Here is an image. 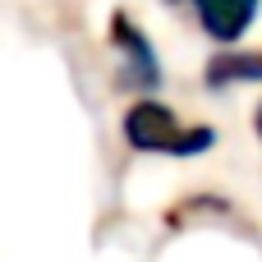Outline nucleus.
<instances>
[{
    "mask_svg": "<svg viewBox=\"0 0 262 262\" xmlns=\"http://www.w3.org/2000/svg\"><path fill=\"white\" fill-rule=\"evenodd\" d=\"M193 5H198L203 28L212 37H221V41H235L258 14V0H193Z\"/></svg>",
    "mask_w": 262,
    "mask_h": 262,
    "instance_id": "obj_2",
    "label": "nucleus"
},
{
    "mask_svg": "<svg viewBox=\"0 0 262 262\" xmlns=\"http://www.w3.org/2000/svg\"><path fill=\"white\" fill-rule=\"evenodd\" d=\"M258 129H262V115H258Z\"/></svg>",
    "mask_w": 262,
    "mask_h": 262,
    "instance_id": "obj_3",
    "label": "nucleus"
},
{
    "mask_svg": "<svg viewBox=\"0 0 262 262\" xmlns=\"http://www.w3.org/2000/svg\"><path fill=\"white\" fill-rule=\"evenodd\" d=\"M124 138L143 152H170V157H189L203 152L212 143V129H180V120L161 106V101H138L124 115Z\"/></svg>",
    "mask_w": 262,
    "mask_h": 262,
    "instance_id": "obj_1",
    "label": "nucleus"
}]
</instances>
